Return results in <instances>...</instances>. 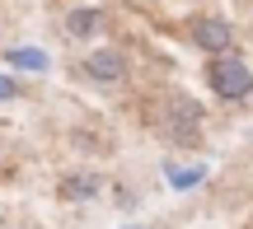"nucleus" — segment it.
<instances>
[{
    "mask_svg": "<svg viewBox=\"0 0 253 229\" xmlns=\"http://www.w3.org/2000/svg\"><path fill=\"white\" fill-rule=\"evenodd\" d=\"M84 75L99 84H122L126 80V52L122 47H94L84 56Z\"/></svg>",
    "mask_w": 253,
    "mask_h": 229,
    "instance_id": "4",
    "label": "nucleus"
},
{
    "mask_svg": "<svg viewBox=\"0 0 253 229\" xmlns=\"http://www.w3.org/2000/svg\"><path fill=\"white\" fill-rule=\"evenodd\" d=\"M9 65H19V70H47V56L38 47H14L9 52Z\"/></svg>",
    "mask_w": 253,
    "mask_h": 229,
    "instance_id": "7",
    "label": "nucleus"
},
{
    "mask_svg": "<svg viewBox=\"0 0 253 229\" xmlns=\"http://www.w3.org/2000/svg\"><path fill=\"white\" fill-rule=\"evenodd\" d=\"M164 127H169L173 136L183 140V145H192V140H197V127H202V108L188 98V94H169V112H164Z\"/></svg>",
    "mask_w": 253,
    "mask_h": 229,
    "instance_id": "2",
    "label": "nucleus"
},
{
    "mask_svg": "<svg viewBox=\"0 0 253 229\" xmlns=\"http://www.w3.org/2000/svg\"><path fill=\"white\" fill-rule=\"evenodd\" d=\"M99 192H103V178H99V173H66V178H61V196H66L71 206L94 201Z\"/></svg>",
    "mask_w": 253,
    "mask_h": 229,
    "instance_id": "5",
    "label": "nucleus"
},
{
    "mask_svg": "<svg viewBox=\"0 0 253 229\" xmlns=\"http://www.w3.org/2000/svg\"><path fill=\"white\" fill-rule=\"evenodd\" d=\"M9 98H19V80L14 75H0V103H9Z\"/></svg>",
    "mask_w": 253,
    "mask_h": 229,
    "instance_id": "9",
    "label": "nucleus"
},
{
    "mask_svg": "<svg viewBox=\"0 0 253 229\" xmlns=\"http://www.w3.org/2000/svg\"><path fill=\"white\" fill-rule=\"evenodd\" d=\"M99 28H103V9L80 5V9H71V14H66V33H71V37H80V42H89Z\"/></svg>",
    "mask_w": 253,
    "mask_h": 229,
    "instance_id": "6",
    "label": "nucleus"
},
{
    "mask_svg": "<svg viewBox=\"0 0 253 229\" xmlns=\"http://www.w3.org/2000/svg\"><path fill=\"white\" fill-rule=\"evenodd\" d=\"M207 84H211L216 98L235 103V98H249V94H253V70H249L244 56L225 52V56H211V61H207Z\"/></svg>",
    "mask_w": 253,
    "mask_h": 229,
    "instance_id": "1",
    "label": "nucleus"
},
{
    "mask_svg": "<svg viewBox=\"0 0 253 229\" xmlns=\"http://www.w3.org/2000/svg\"><path fill=\"white\" fill-rule=\"evenodd\" d=\"M122 229H145V225H122Z\"/></svg>",
    "mask_w": 253,
    "mask_h": 229,
    "instance_id": "10",
    "label": "nucleus"
},
{
    "mask_svg": "<svg viewBox=\"0 0 253 229\" xmlns=\"http://www.w3.org/2000/svg\"><path fill=\"white\" fill-rule=\"evenodd\" d=\"M192 42H197V52L225 56L230 47H235V28H230L220 14H202L197 24H192Z\"/></svg>",
    "mask_w": 253,
    "mask_h": 229,
    "instance_id": "3",
    "label": "nucleus"
},
{
    "mask_svg": "<svg viewBox=\"0 0 253 229\" xmlns=\"http://www.w3.org/2000/svg\"><path fill=\"white\" fill-rule=\"evenodd\" d=\"M207 178V164H192V168H169V183L173 187H192V183H202Z\"/></svg>",
    "mask_w": 253,
    "mask_h": 229,
    "instance_id": "8",
    "label": "nucleus"
}]
</instances>
